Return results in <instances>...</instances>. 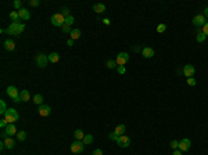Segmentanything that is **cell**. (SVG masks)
Returning <instances> with one entry per match:
<instances>
[{"label": "cell", "instance_id": "obj_24", "mask_svg": "<svg viewBox=\"0 0 208 155\" xmlns=\"http://www.w3.org/2000/svg\"><path fill=\"white\" fill-rule=\"evenodd\" d=\"M70 35H71V39L72 40H76V39L81 38V29H72Z\"/></svg>", "mask_w": 208, "mask_h": 155}, {"label": "cell", "instance_id": "obj_17", "mask_svg": "<svg viewBox=\"0 0 208 155\" xmlns=\"http://www.w3.org/2000/svg\"><path fill=\"white\" fill-rule=\"evenodd\" d=\"M93 11L97 13V14H101V13L105 11V6L103 3H96V4H93Z\"/></svg>", "mask_w": 208, "mask_h": 155}, {"label": "cell", "instance_id": "obj_21", "mask_svg": "<svg viewBox=\"0 0 208 155\" xmlns=\"http://www.w3.org/2000/svg\"><path fill=\"white\" fill-rule=\"evenodd\" d=\"M125 130H126V127H125V125H118L117 127H115L114 133L117 136H122L125 133Z\"/></svg>", "mask_w": 208, "mask_h": 155}, {"label": "cell", "instance_id": "obj_13", "mask_svg": "<svg viewBox=\"0 0 208 155\" xmlns=\"http://www.w3.org/2000/svg\"><path fill=\"white\" fill-rule=\"evenodd\" d=\"M154 54H156V51H154L153 47H144V49L142 50V55H143L144 58H151V57H154Z\"/></svg>", "mask_w": 208, "mask_h": 155}, {"label": "cell", "instance_id": "obj_12", "mask_svg": "<svg viewBox=\"0 0 208 155\" xmlns=\"http://www.w3.org/2000/svg\"><path fill=\"white\" fill-rule=\"evenodd\" d=\"M39 115L40 116H49L50 115V112H52V108H50V105H47V104H43V105H40L39 107Z\"/></svg>", "mask_w": 208, "mask_h": 155}, {"label": "cell", "instance_id": "obj_3", "mask_svg": "<svg viewBox=\"0 0 208 155\" xmlns=\"http://www.w3.org/2000/svg\"><path fill=\"white\" fill-rule=\"evenodd\" d=\"M6 93L9 94V97L13 98V101H14V103H20V101H21L18 89H17L15 86H9V87H7V90H6Z\"/></svg>", "mask_w": 208, "mask_h": 155}, {"label": "cell", "instance_id": "obj_27", "mask_svg": "<svg viewBox=\"0 0 208 155\" xmlns=\"http://www.w3.org/2000/svg\"><path fill=\"white\" fill-rule=\"evenodd\" d=\"M17 139H18V141H24V140L26 139V132H24V130H20V132L17 133Z\"/></svg>", "mask_w": 208, "mask_h": 155}, {"label": "cell", "instance_id": "obj_32", "mask_svg": "<svg viewBox=\"0 0 208 155\" xmlns=\"http://www.w3.org/2000/svg\"><path fill=\"white\" fill-rule=\"evenodd\" d=\"M72 24H74V17H72V15H68V17H65V25L71 26Z\"/></svg>", "mask_w": 208, "mask_h": 155}, {"label": "cell", "instance_id": "obj_9", "mask_svg": "<svg viewBox=\"0 0 208 155\" xmlns=\"http://www.w3.org/2000/svg\"><path fill=\"white\" fill-rule=\"evenodd\" d=\"M207 22H208L207 18H205L203 14H197V15L193 18V25H194V26H204Z\"/></svg>", "mask_w": 208, "mask_h": 155}, {"label": "cell", "instance_id": "obj_28", "mask_svg": "<svg viewBox=\"0 0 208 155\" xmlns=\"http://www.w3.org/2000/svg\"><path fill=\"white\" fill-rule=\"evenodd\" d=\"M7 109H9V108L6 107V103H4V101L1 100V101H0V114H1V115H6Z\"/></svg>", "mask_w": 208, "mask_h": 155}, {"label": "cell", "instance_id": "obj_43", "mask_svg": "<svg viewBox=\"0 0 208 155\" xmlns=\"http://www.w3.org/2000/svg\"><path fill=\"white\" fill-rule=\"evenodd\" d=\"M92 155H103V151H101L100 148H97V150H94L93 151V154Z\"/></svg>", "mask_w": 208, "mask_h": 155}, {"label": "cell", "instance_id": "obj_47", "mask_svg": "<svg viewBox=\"0 0 208 155\" xmlns=\"http://www.w3.org/2000/svg\"><path fill=\"white\" fill-rule=\"evenodd\" d=\"M204 17L208 18V7H205V10H204Z\"/></svg>", "mask_w": 208, "mask_h": 155}, {"label": "cell", "instance_id": "obj_18", "mask_svg": "<svg viewBox=\"0 0 208 155\" xmlns=\"http://www.w3.org/2000/svg\"><path fill=\"white\" fill-rule=\"evenodd\" d=\"M20 97H21V101H24V103H26V101L31 100V94H29L28 90H21Z\"/></svg>", "mask_w": 208, "mask_h": 155}, {"label": "cell", "instance_id": "obj_37", "mask_svg": "<svg viewBox=\"0 0 208 155\" xmlns=\"http://www.w3.org/2000/svg\"><path fill=\"white\" fill-rule=\"evenodd\" d=\"M171 147H172L174 150L179 148V141H176V140H172V141H171Z\"/></svg>", "mask_w": 208, "mask_h": 155}, {"label": "cell", "instance_id": "obj_6", "mask_svg": "<svg viewBox=\"0 0 208 155\" xmlns=\"http://www.w3.org/2000/svg\"><path fill=\"white\" fill-rule=\"evenodd\" d=\"M83 148H85L83 141L75 140L72 144H71V152H74V154H81V152H83Z\"/></svg>", "mask_w": 208, "mask_h": 155}, {"label": "cell", "instance_id": "obj_4", "mask_svg": "<svg viewBox=\"0 0 208 155\" xmlns=\"http://www.w3.org/2000/svg\"><path fill=\"white\" fill-rule=\"evenodd\" d=\"M35 62H36V65H38V67L44 68V67H47V62H49V55H46V54H43V53H39V54H36V57H35Z\"/></svg>", "mask_w": 208, "mask_h": 155}, {"label": "cell", "instance_id": "obj_40", "mask_svg": "<svg viewBox=\"0 0 208 155\" xmlns=\"http://www.w3.org/2000/svg\"><path fill=\"white\" fill-rule=\"evenodd\" d=\"M117 71H118V73H121V75H124V73L126 72L125 67H117Z\"/></svg>", "mask_w": 208, "mask_h": 155}, {"label": "cell", "instance_id": "obj_34", "mask_svg": "<svg viewBox=\"0 0 208 155\" xmlns=\"http://www.w3.org/2000/svg\"><path fill=\"white\" fill-rule=\"evenodd\" d=\"M187 84L189 86H196L197 84V80L194 78H187Z\"/></svg>", "mask_w": 208, "mask_h": 155}, {"label": "cell", "instance_id": "obj_44", "mask_svg": "<svg viewBox=\"0 0 208 155\" xmlns=\"http://www.w3.org/2000/svg\"><path fill=\"white\" fill-rule=\"evenodd\" d=\"M172 155H183V152L180 150H174V154Z\"/></svg>", "mask_w": 208, "mask_h": 155}, {"label": "cell", "instance_id": "obj_48", "mask_svg": "<svg viewBox=\"0 0 208 155\" xmlns=\"http://www.w3.org/2000/svg\"><path fill=\"white\" fill-rule=\"evenodd\" d=\"M4 147H6V145H4V141H1V144H0V150H3Z\"/></svg>", "mask_w": 208, "mask_h": 155}, {"label": "cell", "instance_id": "obj_10", "mask_svg": "<svg viewBox=\"0 0 208 155\" xmlns=\"http://www.w3.org/2000/svg\"><path fill=\"white\" fill-rule=\"evenodd\" d=\"M190 147H191V141L189 140V139H182L180 141H179V150L182 151V152H186L190 150Z\"/></svg>", "mask_w": 208, "mask_h": 155}, {"label": "cell", "instance_id": "obj_11", "mask_svg": "<svg viewBox=\"0 0 208 155\" xmlns=\"http://www.w3.org/2000/svg\"><path fill=\"white\" fill-rule=\"evenodd\" d=\"M196 73V68L191 65V64H187L186 67H183V75L186 78H193Z\"/></svg>", "mask_w": 208, "mask_h": 155}, {"label": "cell", "instance_id": "obj_8", "mask_svg": "<svg viewBox=\"0 0 208 155\" xmlns=\"http://www.w3.org/2000/svg\"><path fill=\"white\" fill-rule=\"evenodd\" d=\"M117 144L118 147H121V148H126V147H129L130 145V137H128V136H119L118 137V140H117Z\"/></svg>", "mask_w": 208, "mask_h": 155}, {"label": "cell", "instance_id": "obj_20", "mask_svg": "<svg viewBox=\"0 0 208 155\" xmlns=\"http://www.w3.org/2000/svg\"><path fill=\"white\" fill-rule=\"evenodd\" d=\"M60 61V54L58 53H52V54H49V62H53V64H56V62Z\"/></svg>", "mask_w": 208, "mask_h": 155}, {"label": "cell", "instance_id": "obj_31", "mask_svg": "<svg viewBox=\"0 0 208 155\" xmlns=\"http://www.w3.org/2000/svg\"><path fill=\"white\" fill-rule=\"evenodd\" d=\"M165 31H166L165 24H160V25L157 26V32H158V33H162V32H165Z\"/></svg>", "mask_w": 208, "mask_h": 155}, {"label": "cell", "instance_id": "obj_33", "mask_svg": "<svg viewBox=\"0 0 208 155\" xmlns=\"http://www.w3.org/2000/svg\"><path fill=\"white\" fill-rule=\"evenodd\" d=\"M28 4H29L31 7H38V6L40 4V1H39V0H29Z\"/></svg>", "mask_w": 208, "mask_h": 155}, {"label": "cell", "instance_id": "obj_41", "mask_svg": "<svg viewBox=\"0 0 208 155\" xmlns=\"http://www.w3.org/2000/svg\"><path fill=\"white\" fill-rule=\"evenodd\" d=\"M61 14L64 15V17H68V15H70V10L65 7V9H62V10H61Z\"/></svg>", "mask_w": 208, "mask_h": 155}, {"label": "cell", "instance_id": "obj_30", "mask_svg": "<svg viewBox=\"0 0 208 155\" xmlns=\"http://www.w3.org/2000/svg\"><path fill=\"white\" fill-rule=\"evenodd\" d=\"M205 38H207V36H205L203 32H198L197 33V42L198 43H203V42L205 40Z\"/></svg>", "mask_w": 208, "mask_h": 155}, {"label": "cell", "instance_id": "obj_39", "mask_svg": "<svg viewBox=\"0 0 208 155\" xmlns=\"http://www.w3.org/2000/svg\"><path fill=\"white\" fill-rule=\"evenodd\" d=\"M7 125H9V122H7L6 119H1V121H0V127L6 129V127H7Z\"/></svg>", "mask_w": 208, "mask_h": 155}, {"label": "cell", "instance_id": "obj_42", "mask_svg": "<svg viewBox=\"0 0 208 155\" xmlns=\"http://www.w3.org/2000/svg\"><path fill=\"white\" fill-rule=\"evenodd\" d=\"M203 33H204L205 36H208V22L204 25V26H203Z\"/></svg>", "mask_w": 208, "mask_h": 155}, {"label": "cell", "instance_id": "obj_19", "mask_svg": "<svg viewBox=\"0 0 208 155\" xmlns=\"http://www.w3.org/2000/svg\"><path fill=\"white\" fill-rule=\"evenodd\" d=\"M4 145H6V148H9V150H13V148L15 147V141L11 139L10 136H9V137L4 140Z\"/></svg>", "mask_w": 208, "mask_h": 155}, {"label": "cell", "instance_id": "obj_22", "mask_svg": "<svg viewBox=\"0 0 208 155\" xmlns=\"http://www.w3.org/2000/svg\"><path fill=\"white\" fill-rule=\"evenodd\" d=\"M85 136H86V135L83 133V130H81V129H78V130H75V132H74V137H75V140H81V141H82Z\"/></svg>", "mask_w": 208, "mask_h": 155}, {"label": "cell", "instance_id": "obj_35", "mask_svg": "<svg viewBox=\"0 0 208 155\" xmlns=\"http://www.w3.org/2000/svg\"><path fill=\"white\" fill-rule=\"evenodd\" d=\"M61 28H62V32H64V33H71V31H72L71 26H68V25H65V24L62 25Z\"/></svg>", "mask_w": 208, "mask_h": 155}, {"label": "cell", "instance_id": "obj_16", "mask_svg": "<svg viewBox=\"0 0 208 155\" xmlns=\"http://www.w3.org/2000/svg\"><path fill=\"white\" fill-rule=\"evenodd\" d=\"M4 49H6L7 51H13V50L15 49V42L11 40V39H7V40L4 42Z\"/></svg>", "mask_w": 208, "mask_h": 155}, {"label": "cell", "instance_id": "obj_2", "mask_svg": "<svg viewBox=\"0 0 208 155\" xmlns=\"http://www.w3.org/2000/svg\"><path fill=\"white\" fill-rule=\"evenodd\" d=\"M4 119H6L9 123H14V122H17V121L20 119V114L17 112L15 108H9L7 112H6V115H4Z\"/></svg>", "mask_w": 208, "mask_h": 155}, {"label": "cell", "instance_id": "obj_25", "mask_svg": "<svg viewBox=\"0 0 208 155\" xmlns=\"http://www.w3.org/2000/svg\"><path fill=\"white\" fill-rule=\"evenodd\" d=\"M33 103L38 105H43V96L42 94H35L33 96Z\"/></svg>", "mask_w": 208, "mask_h": 155}, {"label": "cell", "instance_id": "obj_26", "mask_svg": "<svg viewBox=\"0 0 208 155\" xmlns=\"http://www.w3.org/2000/svg\"><path fill=\"white\" fill-rule=\"evenodd\" d=\"M83 144H92L93 143V136L92 135H86L85 137H83Z\"/></svg>", "mask_w": 208, "mask_h": 155}, {"label": "cell", "instance_id": "obj_7", "mask_svg": "<svg viewBox=\"0 0 208 155\" xmlns=\"http://www.w3.org/2000/svg\"><path fill=\"white\" fill-rule=\"evenodd\" d=\"M129 60H130V55H129L128 53H119V54L117 55V60H115V61H117V65H118V67H124Z\"/></svg>", "mask_w": 208, "mask_h": 155}, {"label": "cell", "instance_id": "obj_23", "mask_svg": "<svg viewBox=\"0 0 208 155\" xmlns=\"http://www.w3.org/2000/svg\"><path fill=\"white\" fill-rule=\"evenodd\" d=\"M10 18L13 22H15V24H20V15H18V11H11L10 13Z\"/></svg>", "mask_w": 208, "mask_h": 155}, {"label": "cell", "instance_id": "obj_5", "mask_svg": "<svg viewBox=\"0 0 208 155\" xmlns=\"http://www.w3.org/2000/svg\"><path fill=\"white\" fill-rule=\"evenodd\" d=\"M52 24L54 26H62V25L65 24V17L62 15L61 13L53 14L52 15Z\"/></svg>", "mask_w": 208, "mask_h": 155}, {"label": "cell", "instance_id": "obj_38", "mask_svg": "<svg viewBox=\"0 0 208 155\" xmlns=\"http://www.w3.org/2000/svg\"><path fill=\"white\" fill-rule=\"evenodd\" d=\"M118 137H119V136H117V135L114 133V132L108 135V139H110V140H114V141H117V140H118Z\"/></svg>", "mask_w": 208, "mask_h": 155}, {"label": "cell", "instance_id": "obj_45", "mask_svg": "<svg viewBox=\"0 0 208 155\" xmlns=\"http://www.w3.org/2000/svg\"><path fill=\"white\" fill-rule=\"evenodd\" d=\"M103 22H104V24H105V25H110V24H111V22H110V20H108V18H104V20H103Z\"/></svg>", "mask_w": 208, "mask_h": 155}, {"label": "cell", "instance_id": "obj_36", "mask_svg": "<svg viewBox=\"0 0 208 155\" xmlns=\"http://www.w3.org/2000/svg\"><path fill=\"white\" fill-rule=\"evenodd\" d=\"M13 6H14L15 9H18V10H21V6H22V1H21V0H15V1L13 3Z\"/></svg>", "mask_w": 208, "mask_h": 155}, {"label": "cell", "instance_id": "obj_29", "mask_svg": "<svg viewBox=\"0 0 208 155\" xmlns=\"http://www.w3.org/2000/svg\"><path fill=\"white\" fill-rule=\"evenodd\" d=\"M105 65H107L110 69H114V68L118 67V65H117V61H114V60H108V61L105 62Z\"/></svg>", "mask_w": 208, "mask_h": 155}, {"label": "cell", "instance_id": "obj_14", "mask_svg": "<svg viewBox=\"0 0 208 155\" xmlns=\"http://www.w3.org/2000/svg\"><path fill=\"white\" fill-rule=\"evenodd\" d=\"M18 15H20L21 20H24V21H28L31 18V13L26 10V9H21V10H18Z\"/></svg>", "mask_w": 208, "mask_h": 155}, {"label": "cell", "instance_id": "obj_15", "mask_svg": "<svg viewBox=\"0 0 208 155\" xmlns=\"http://www.w3.org/2000/svg\"><path fill=\"white\" fill-rule=\"evenodd\" d=\"M6 133H7V136H13V135H17L18 132H17V127L14 126V123H9L7 125V127H6V130H4Z\"/></svg>", "mask_w": 208, "mask_h": 155}, {"label": "cell", "instance_id": "obj_46", "mask_svg": "<svg viewBox=\"0 0 208 155\" xmlns=\"http://www.w3.org/2000/svg\"><path fill=\"white\" fill-rule=\"evenodd\" d=\"M74 42H75V40H72V39H70V40L67 42V44H68V46H74Z\"/></svg>", "mask_w": 208, "mask_h": 155}, {"label": "cell", "instance_id": "obj_1", "mask_svg": "<svg viewBox=\"0 0 208 155\" xmlns=\"http://www.w3.org/2000/svg\"><path fill=\"white\" fill-rule=\"evenodd\" d=\"M24 29H25V25H24V24H15V22H11L10 25H9V28L6 29V32H7L9 35L17 36V35L22 33Z\"/></svg>", "mask_w": 208, "mask_h": 155}]
</instances>
